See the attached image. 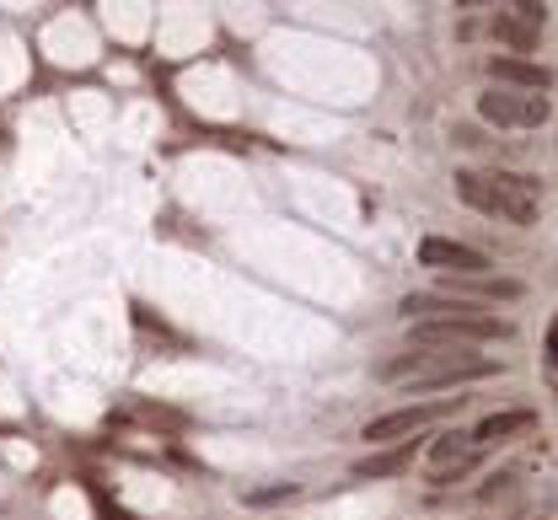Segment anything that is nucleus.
Listing matches in <instances>:
<instances>
[{
    "instance_id": "obj_9",
    "label": "nucleus",
    "mask_w": 558,
    "mask_h": 520,
    "mask_svg": "<svg viewBox=\"0 0 558 520\" xmlns=\"http://www.w3.org/2000/svg\"><path fill=\"white\" fill-rule=\"evenodd\" d=\"M457 193H462L473 209L494 215V193H489V177H484V172H457Z\"/></svg>"
},
{
    "instance_id": "obj_11",
    "label": "nucleus",
    "mask_w": 558,
    "mask_h": 520,
    "mask_svg": "<svg viewBox=\"0 0 558 520\" xmlns=\"http://www.w3.org/2000/svg\"><path fill=\"white\" fill-rule=\"evenodd\" d=\"M462 456H468V435H441V440H435V462H441V467H446V462L462 467Z\"/></svg>"
},
{
    "instance_id": "obj_6",
    "label": "nucleus",
    "mask_w": 558,
    "mask_h": 520,
    "mask_svg": "<svg viewBox=\"0 0 558 520\" xmlns=\"http://www.w3.org/2000/svg\"><path fill=\"white\" fill-rule=\"evenodd\" d=\"M408 462H414V440H403V446H392V451H376V456H365V462H355L349 467V478H398V473H408Z\"/></svg>"
},
{
    "instance_id": "obj_3",
    "label": "nucleus",
    "mask_w": 558,
    "mask_h": 520,
    "mask_svg": "<svg viewBox=\"0 0 558 520\" xmlns=\"http://www.w3.org/2000/svg\"><path fill=\"white\" fill-rule=\"evenodd\" d=\"M441 413H451V403H414V408L382 413V419H371V424H365V440H371V446H376V440H408L414 430L435 424Z\"/></svg>"
},
{
    "instance_id": "obj_7",
    "label": "nucleus",
    "mask_w": 558,
    "mask_h": 520,
    "mask_svg": "<svg viewBox=\"0 0 558 520\" xmlns=\"http://www.w3.org/2000/svg\"><path fill=\"white\" fill-rule=\"evenodd\" d=\"M489 75H494V81H505V86L548 91V70H543V64H532V59H494V64H489Z\"/></svg>"
},
{
    "instance_id": "obj_14",
    "label": "nucleus",
    "mask_w": 558,
    "mask_h": 520,
    "mask_svg": "<svg viewBox=\"0 0 558 520\" xmlns=\"http://www.w3.org/2000/svg\"><path fill=\"white\" fill-rule=\"evenodd\" d=\"M102 520H134L129 510H102Z\"/></svg>"
},
{
    "instance_id": "obj_15",
    "label": "nucleus",
    "mask_w": 558,
    "mask_h": 520,
    "mask_svg": "<svg viewBox=\"0 0 558 520\" xmlns=\"http://www.w3.org/2000/svg\"><path fill=\"white\" fill-rule=\"evenodd\" d=\"M554 365H558V328H554Z\"/></svg>"
},
{
    "instance_id": "obj_8",
    "label": "nucleus",
    "mask_w": 558,
    "mask_h": 520,
    "mask_svg": "<svg viewBox=\"0 0 558 520\" xmlns=\"http://www.w3.org/2000/svg\"><path fill=\"white\" fill-rule=\"evenodd\" d=\"M521 430H532V413L521 408V413H489L478 430H473V440L478 446H494V440H511V435H521Z\"/></svg>"
},
{
    "instance_id": "obj_12",
    "label": "nucleus",
    "mask_w": 558,
    "mask_h": 520,
    "mask_svg": "<svg viewBox=\"0 0 558 520\" xmlns=\"http://www.w3.org/2000/svg\"><path fill=\"white\" fill-rule=\"evenodd\" d=\"M279 499H296V483H274V489L247 494V505H279Z\"/></svg>"
},
{
    "instance_id": "obj_4",
    "label": "nucleus",
    "mask_w": 558,
    "mask_h": 520,
    "mask_svg": "<svg viewBox=\"0 0 558 520\" xmlns=\"http://www.w3.org/2000/svg\"><path fill=\"white\" fill-rule=\"evenodd\" d=\"M441 295L451 301H521V279H494V274H446Z\"/></svg>"
},
{
    "instance_id": "obj_1",
    "label": "nucleus",
    "mask_w": 558,
    "mask_h": 520,
    "mask_svg": "<svg viewBox=\"0 0 558 520\" xmlns=\"http://www.w3.org/2000/svg\"><path fill=\"white\" fill-rule=\"evenodd\" d=\"M478 113H484L489 124H500V129H511V124H521V129H532V124H548V97H516V91H484V97H478Z\"/></svg>"
},
{
    "instance_id": "obj_2",
    "label": "nucleus",
    "mask_w": 558,
    "mask_h": 520,
    "mask_svg": "<svg viewBox=\"0 0 558 520\" xmlns=\"http://www.w3.org/2000/svg\"><path fill=\"white\" fill-rule=\"evenodd\" d=\"M489 193H494V220H511V226H532V220H537V204H532V177L494 172V177H489Z\"/></svg>"
},
{
    "instance_id": "obj_5",
    "label": "nucleus",
    "mask_w": 558,
    "mask_h": 520,
    "mask_svg": "<svg viewBox=\"0 0 558 520\" xmlns=\"http://www.w3.org/2000/svg\"><path fill=\"white\" fill-rule=\"evenodd\" d=\"M419 258H425L430 269H451V274H484V269H489V258H484L478 247L446 242V236H425V242H419Z\"/></svg>"
},
{
    "instance_id": "obj_10",
    "label": "nucleus",
    "mask_w": 558,
    "mask_h": 520,
    "mask_svg": "<svg viewBox=\"0 0 558 520\" xmlns=\"http://www.w3.org/2000/svg\"><path fill=\"white\" fill-rule=\"evenodd\" d=\"M494 32H500L511 48H521V54H532V48H537V27H527V21H516V16H500V21H494Z\"/></svg>"
},
{
    "instance_id": "obj_13",
    "label": "nucleus",
    "mask_w": 558,
    "mask_h": 520,
    "mask_svg": "<svg viewBox=\"0 0 558 520\" xmlns=\"http://www.w3.org/2000/svg\"><path fill=\"white\" fill-rule=\"evenodd\" d=\"M140 419H150V424H183V413H167V408H140Z\"/></svg>"
}]
</instances>
